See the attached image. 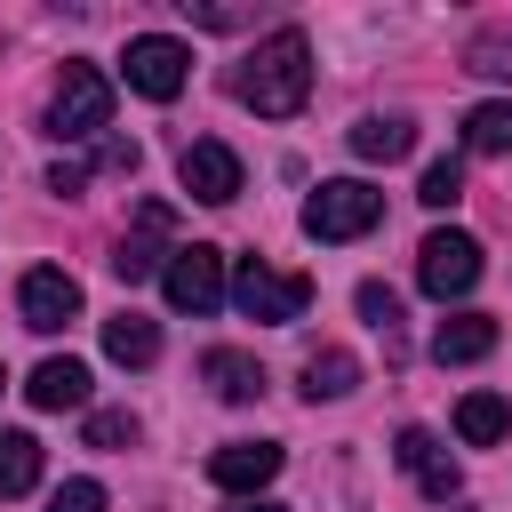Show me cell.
Returning <instances> with one entry per match:
<instances>
[{
	"label": "cell",
	"mask_w": 512,
	"mask_h": 512,
	"mask_svg": "<svg viewBox=\"0 0 512 512\" xmlns=\"http://www.w3.org/2000/svg\"><path fill=\"white\" fill-rule=\"evenodd\" d=\"M480 280V240L472 232H424V248H416V288L432 296V304H448V296H464Z\"/></svg>",
	"instance_id": "8992f818"
},
{
	"label": "cell",
	"mask_w": 512,
	"mask_h": 512,
	"mask_svg": "<svg viewBox=\"0 0 512 512\" xmlns=\"http://www.w3.org/2000/svg\"><path fill=\"white\" fill-rule=\"evenodd\" d=\"M176 176H184V192L192 200H208V208H224V200H240V152L232 144H216V136H200V144H184V160H176Z\"/></svg>",
	"instance_id": "30bf717a"
},
{
	"label": "cell",
	"mask_w": 512,
	"mask_h": 512,
	"mask_svg": "<svg viewBox=\"0 0 512 512\" xmlns=\"http://www.w3.org/2000/svg\"><path fill=\"white\" fill-rule=\"evenodd\" d=\"M128 440H136V416L128 408H96L88 416V448H128Z\"/></svg>",
	"instance_id": "cb8c5ba5"
},
{
	"label": "cell",
	"mask_w": 512,
	"mask_h": 512,
	"mask_svg": "<svg viewBox=\"0 0 512 512\" xmlns=\"http://www.w3.org/2000/svg\"><path fill=\"white\" fill-rule=\"evenodd\" d=\"M200 376H208L216 400H256V392H264V360H248V352H232V344H216V352L200 360Z\"/></svg>",
	"instance_id": "2e32d148"
},
{
	"label": "cell",
	"mask_w": 512,
	"mask_h": 512,
	"mask_svg": "<svg viewBox=\"0 0 512 512\" xmlns=\"http://www.w3.org/2000/svg\"><path fill=\"white\" fill-rule=\"evenodd\" d=\"M232 304L248 312V320H264V328H288V320H304L312 312V280L304 272H272V264H240V280H232Z\"/></svg>",
	"instance_id": "3957f363"
},
{
	"label": "cell",
	"mask_w": 512,
	"mask_h": 512,
	"mask_svg": "<svg viewBox=\"0 0 512 512\" xmlns=\"http://www.w3.org/2000/svg\"><path fill=\"white\" fill-rule=\"evenodd\" d=\"M464 152H512V104H472L464 112Z\"/></svg>",
	"instance_id": "44dd1931"
},
{
	"label": "cell",
	"mask_w": 512,
	"mask_h": 512,
	"mask_svg": "<svg viewBox=\"0 0 512 512\" xmlns=\"http://www.w3.org/2000/svg\"><path fill=\"white\" fill-rule=\"evenodd\" d=\"M24 400L48 408V416H56V408H88V368H80L72 352H64V360H40V368L24 376Z\"/></svg>",
	"instance_id": "5bb4252c"
},
{
	"label": "cell",
	"mask_w": 512,
	"mask_h": 512,
	"mask_svg": "<svg viewBox=\"0 0 512 512\" xmlns=\"http://www.w3.org/2000/svg\"><path fill=\"white\" fill-rule=\"evenodd\" d=\"M16 312H24V328L56 336V328H72V320H80V280H72V272H56V264H32V272L16 280Z\"/></svg>",
	"instance_id": "ba28073f"
},
{
	"label": "cell",
	"mask_w": 512,
	"mask_h": 512,
	"mask_svg": "<svg viewBox=\"0 0 512 512\" xmlns=\"http://www.w3.org/2000/svg\"><path fill=\"white\" fill-rule=\"evenodd\" d=\"M360 384V360L344 352V344H320L312 360H304V400H344Z\"/></svg>",
	"instance_id": "e0dca14e"
},
{
	"label": "cell",
	"mask_w": 512,
	"mask_h": 512,
	"mask_svg": "<svg viewBox=\"0 0 512 512\" xmlns=\"http://www.w3.org/2000/svg\"><path fill=\"white\" fill-rule=\"evenodd\" d=\"M168 232H176V208L168 200H144L136 208V232H120V248H112V272L120 280H144V272H168Z\"/></svg>",
	"instance_id": "9c48e42d"
},
{
	"label": "cell",
	"mask_w": 512,
	"mask_h": 512,
	"mask_svg": "<svg viewBox=\"0 0 512 512\" xmlns=\"http://www.w3.org/2000/svg\"><path fill=\"white\" fill-rule=\"evenodd\" d=\"M48 512H104V488H96V480H64V488L48 496Z\"/></svg>",
	"instance_id": "484cf974"
},
{
	"label": "cell",
	"mask_w": 512,
	"mask_h": 512,
	"mask_svg": "<svg viewBox=\"0 0 512 512\" xmlns=\"http://www.w3.org/2000/svg\"><path fill=\"white\" fill-rule=\"evenodd\" d=\"M472 72H496V80H512V24L472 40Z\"/></svg>",
	"instance_id": "d4e9b609"
},
{
	"label": "cell",
	"mask_w": 512,
	"mask_h": 512,
	"mask_svg": "<svg viewBox=\"0 0 512 512\" xmlns=\"http://www.w3.org/2000/svg\"><path fill=\"white\" fill-rule=\"evenodd\" d=\"M232 96H240L248 112H264V120L304 112V96H312V40H304L296 24H280L272 40H256V56L232 72Z\"/></svg>",
	"instance_id": "6da1fadb"
},
{
	"label": "cell",
	"mask_w": 512,
	"mask_h": 512,
	"mask_svg": "<svg viewBox=\"0 0 512 512\" xmlns=\"http://www.w3.org/2000/svg\"><path fill=\"white\" fill-rule=\"evenodd\" d=\"M120 80H128L136 96L168 104V96L192 80V48H184V40H168V32H136V40H128V56H120Z\"/></svg>",
	"instance_id": "5b68a950"
},
{
	"label": "cell",
	"mask_w": 512,
	"mask_h": 512,
	"mask_svg": "<svg viewBox=\"0 0 512 512\" xmlns=\"http://www.w3.org/2000/svg\"><path fill=\"white\" fill-rule=\"evenodd\" d=\"M272 472H280V440H224L208 456V480L224 496H256V488H272Z\"/></svg>",
	"instance_id": "7c38bea8"
},
{
	"label": "cell",
	"mask_w": 512,
	"mask_h": 512,
	"mask_svg": "<svg viewBox=\"0 0 512 512\" xmlns=\"http://www.w3.org/2000/svg\"><path fill=\"white\" fill-rule=\"evenodd\" d=\"M112 120V80L96 72V64H64V80H56V96H48V136H96Z\"/></svg>",
	"instance_id": "277c9868"
},
{
	"label": "cell",
	"mask_w": 512,
	"mask_h": 512,
	"mask_svg": "<svg viewBox=\"0 0 512 512\" xmlns=\"http://www.w3.org/2000/svg\"><path fill=\"white\" fill-rule=\"evenodd\" d=\"M48 192H64V200L88 192V168H80V160H56V168H48Z\"/></svg>",
	"instance_id": "4316f807"
},
{
	"label": "cell",
	"mask_w": 512,
	"mask_h": 512,
	"mask_svg": "<svg viewBox=\"0 0 512 512\" xmlns=\"http://www.w3.org/2000/svg\"><path fill=\"white\" fill-rule=\"evenodd\" d=\"M232 512H280V504H264V496H240V504H232Z\"/></svg>",
	"instance_id": "f1b7e54d"
},
{
	"label": "cell",
	"mask_w": 512,
	"mask_h": 512,
	"mask_svg": "<svg viewBox=\"0 0 512 512\" xmlns=\"http://www.w3.org/2000/svg\"><path fill=\"white\" fill-rule=\"evenodd\" d=\"M352 152H360V160H408V152H416V128H408V120H360V128H352Z\"/></svg>",
	"instance_id": "ffe728a7"
},
{
	"label": "cell",
	"mask_w": 512,
	"mask_h": 512,
	"mask_svg": "<svg viewBox=\"0 0 512 512\" xmlns=\"http://www.w3.org/2000/svg\"><path fill=\"white\" fill-rule=\"evenodd\" d=\"M0 384H8V368H0Z\"/></svg>",
	"instance_id": "f546056e"
},
{
	"label": "cell",
	"mask_w": 512,
	"mask_h": 512,
	"mask_svg": "<svg viewBox=\"0 0 512 512\" xmlns=\"http://www.w3.org/2000/svg\"><path fill=\"white\" fill-rule=\"evenodd\" d=\"M376 216H384V192L360 184V176H336V184H320L304 200V232L312 240H360V232H376Z\"/></svg>",
	"instance_id": "7a4b0ae2"
},
{
	"label": "cell",
	"mask_w": 512,
	"mask_h": 512,
	"mask_svg": "<svg viewBox=\"0 0 512 512\" xmlns=\"http://www.w3.org/2000/svg\"><path fill=\"white\" fill-rule=\"evenodd\" d=\"M160 288H168V304L176 312H216L224 304V248H208V240H192V248H176L168 256V272H160Z\"/></svg>",
	"instance_id": "52a82bcc"
},
{
	"label": "cell",
	"mask_w": 512,
	"mask_h": 512,
	"mask_svg": "<svg viewBox=\"0 0 512 512\" xmlns=\"http://www.w3.org/2000/svg\"><path fill=\"white\" fill-rule=\"evenodd\" d=\"M504 432H512V400H496V392H464V400H456V440L488 448V440H504Z\"/></svg>",
	"instance_id": "ac0fdd59"
},
{
	"label": "cell",
	"mask_w": 512,
	"mask_h": 512,
	"mask_svg": "<svg viewBox=\"0 0 512 512\" xmlns=\"http://www.w3.org/2000/svg\"><path fill=\"white\" fill-rule=\"evenodd\" d=\"M416 200H424V208H456V200H464V168H456V160H432Z\"/></svg>",
	"instance_id": "7402d4cb"
},
{
	"label": "cell",
	"mask_w": 512,
	"mask_h": 512,
	"mask_svg": "<svg viewBox=\"0 0 512 512\" xmlns=\"http://www.w3.org/2000/svg\"><path fill=\"white\" fill-rule=\"evenodd\" d=\"M40 488V440L32 432H0V496Z\"/></svg>",
	"instance_id": "d6986e66"
},
{
	"label": "cell",
	"mask_w": 512,
	"mask_h": 512,
	"mask_svg": "<svg viewBox=\"0 0 512 512\" xmlns=\"http://www.w3.org/2000/svg\"><path fill=\"white\" fill-rule=\"evenodd\" d=\"M360 320H368V328H384V336H392V328H400V296H392V288H384V280H360Z\"/></svg>",
	"instance_id": "603a6c76"
},
{
	"label": "cell",
	"mask_w": 512,
	"mask_h": 512,
	"mask_svg": "<svg viewBox=\"0 0 512 512\" xmlns=\"http://www.w3.org/2000/svg\"><path fill=\"white\" fill-rule=\"evenodd\" d=\"M392 464H400V472H408V480H416V488H424L432 504H448V496L464 488V472L448 464V448H440V440H432L424 424H408V432L392 440Z\"/></svg>",
	"instance_id": "8fae6325"
},
{
	"label": "cell",
	"mask_w": 512,
	"mask_h": 512,
	"mask_svg": "<svg viewBox=\"0 0 512 512\" xmlns=\"http://www.w3.org/2000/svg\"><path fill=\"white\" fill-rule=\"evenodd\" d=\"M104 352H112L120 368H152V360H160V320H144V312H112V320H104Z\"/></svg>",
	"instance_id": "9a60e30c"
},
{
	"label": "cell",
	"mask_w": 512,
	"mask_h": 512,
	"mask_svg": "<svg viewBox=\"0 0 512 512\" xmlns=\"http://www.w3.org/2000/svg\"><path fill=\"white\" fill-rule=\"evenodd\" d=\"M496 352V320L488 312H448L440 328H432V360L440 368H472V360H488Z\"/></svg>",
	"instance_id": "4fadbf2b"
},
{
	"label": "cell",
	"mask_w": 512,
	"mask_h": 512,
	"mask_svg": "<svg viewBox=\"0 0 512 512\" xmlns=\"http://www.w3.org/2000/svg\"><path fill=\"white\" fill-rule=\"evenodd\" d=\"M104 168H120V176H136V144H120V136H104V152H96Z\"/></svg>",
	"instance_id": "83f0119b"
}]
</instances>
